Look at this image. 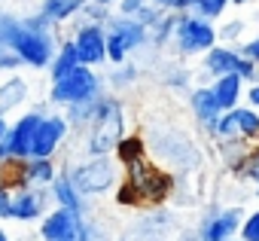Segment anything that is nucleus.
Returning a JSON list of instances; mask_svg holds the SVG:
<instances>
[{
	"label": "nucleus",
	"instance_id": "nucleus-21",
	"mask_svg": "<svg viewBox=\"0 0 259 241\" xmlns=\"http://www.w3.org/2000/svg\"><path fill=\"white\" fill-rule=\"evenodd\" d=\"M73 67H79V58H76V49H73V43H70V37H61L58 40V49H55V55H52V61H49V83H55V79H61L64 73H70Z\"/></svg>",
	"mask_w": 259,
	"mask_h": 241
},
{
	"label": "nucleus",
	"instance_id": "nucleus-10",
	"mask_svg": "<svg viewBox=\"0 0 259 241\" xmlns=\"http://www.w3.org/2000/svg\"><path fill=\"white\" fill-rule=\"evenodd\" d=\"M201 70H204V76H226V73H235V76H241L244 83H256V64L253 61H247L241 52H238V46H226V43H217L213 49H207L204 55H201Z\"/></svg>",
	"mask_w": 259,
	"mask_h": 241
},
{
	"label": "nucleus",
	"instance_id": "nucleus-25",
	"mask_svg": "<svg viewBox=\"0 0 259 241\" xmlns=\"http://www.w3.org/2000/svg\"><path fill=\"white\" fill-rule=\"evenodd\" d=\"M110 16H113V10L98 7V4H92V0H85V7L79 10L76 22H85V25H107V22H110Z\"/></svg>",
	"mask_w": 259,
	"mask_h": 241
},
{
	"label": "nucleus",
	"instance_id": "nucleus-22",
	"mask_svg": "<svg viewBox=\"0 0 259 241\" xmlns=\"http://www.w3.org/2000/svg\"><path fill=\"white\" fill-rule=\"evenodd\" d=\"M113 159H116V162H119V168L125 171L128 165H135V162L147 159V141H144L141 135H125V138L116 144Z\"/></svg>",
	"mask_w": 259,
	"mask_h": 241
},
{
	"label": "nucleus",
	"instance_id": "nucleus-27",
	"mask_svg": "<svg viewBox=\"0 0 259 241\" xmlns=\"http://www.w3.org/2000/svg\"><path fill=\"white\" fill-rule=\"evenodd\" d=\"M238 171L244 174V180H250V183L256 186V195H259V147H253V150L244 156V162L238 165Z\"/></svg>",
	"mask_w": 259,
	"mask_h": 241
},
{
	"label": "nucleus",
	"instance_id": "nucleus-4",
	"mask_svg": "<svg viewBox=\"0 0 259 241\" xmlns=\"http://www.w3.org/2000/svg\"><path fill=\"white\" fill-rule=\"evenodd\" d=\"M104 95V76L95 70V67H73L70 73H64L61 79L49 83V92H46V104L49 107H73V104H82V101H95Z\"/></svg>",
	"mask_w": 259,
	"mask_h": 241
},
{
	"label": "nucleus",
	"instance_id": "nucleus-16",
	"mask_svg": "<svg viewBox=\"0 0 259 241\" xmlns=\"http://www.w3.org/2000/svg\"><path fill=\"white\" fill-rule=\"evenodd\" d=\"M49 198H52V208H64V211H76V214H85L89 217V198H82L76 192V186L70 183V177H67L64 168L49 183Z\"/></svg>",
	"mask_w": 259,
	"mask_h": 241
},
{
	"label": "nucleus",
	"instance_id": "nucleus-39",
	"mask_svg": "<svg viewBox=\"0 0 259 241\" xmlns=\"http://www.w3.org/2000/svg\"><path fill=\"white\" fill-rule=\"evenodd\" d=\"M229 4H235V7H244V4H253V0H229Z\"/></svg>",
	"mask_w": 259,
	"mask_h": 241
},
{
	"label": "nucleus",
	"instance_id": "nucleus-20",
	"mask_svg": "<svg viewBox=\"0 0 259 241\" xmlns=\"http://www.w3.org/2000/svg\"><path fill=\"white\" fill-rule=\"evenodd\" d=\"M85 7V0H40L37 4V13L52 25V28H64V25H70L76 16H79V10Z\"/></svg>",
	"mask_w": 259,
	"mask_h": 241
},
{
	"label": "nucleus",
	"instance_id": "nucleus-18",
	"mask_svg": "<svg viewBox=\"0 0 259 241\" xmlns=\"http://www.w3.org/2000/svg\"><path fill=\"white\" fill-rule=\"evenodd\" d=\"M31 98V86L22 73H10L0 79V116H10L16 110H22Z\"/></svg>",
	"mask_w": 259,
	"mask_h": 241
},
{
	"label": "nucleus",
	"instance_id": "nucleus-36",
	"mask_svg": "<svg viewBox=\"0 0 259 241\" xmlns=\"http://www.w3.org/2000/svg\"><path fill=\"white\" fill-rule=\"evenodd\" d=\"M92 4H98V7H107V10H113V7H116V0H92Z\"/></svg>",
	"mask_w": 259,
	"mask_h": 241
},
{
	"label": "nucleus",
	"instance_id": "nucleus-12",
	"mask_svg": "<svg viewBox=\"0 0 259 241\" xmlns=\"http://www.w3.org/2000/svg\"><path fill=\"white\" fill-rule=\"evenodd\" d=\"M49 205H52L49 189L28 186V183L10 186V220L13 223H40L43 214L49 211Z\"/></svg>",
	"mask_w": 259,
	"mask_h": 241
},
{
	"label": "nucleus",
	"instance_id": "nucleus-32",
	"mask_svg": "<svg viewBox=\"0 0 259 241\" xmlns=\"http://www.w3.org/2000/svg\"><path fill=\"white\" fill-rule=\"evenodd\" d=\"M238 52H241L247 61H253V64L259 67V34L250 37V40H241V43H238Z\"/></svg>",
	"mask_w": 259,
	"mask_h": 241
},
{
	"label": "nucleus",
	"instance_id": "nucleus-3",
	"mask_svg": "<svg viewBox=\"0 0 259 241\" xmlns=\"http://www.w3.org/2000/svg\"><path fill=\"white\" fill-rule=\"evenodd\" d=\"M70 183L76 186V192L82 198H98L107 195L110 189H116V183L122 180V168L113 156H85L82 162L64 168Z\"/></svg>",
	"mask_w": 259,
	"mask_h": 241
},
{
	"label": "nucleus",
	"instance_id": "nucleus-29",
	"mask_svg": "<svg viewBox=\"0 0 259 241\" xmlns=\"http://www.w3.org/2000/svg\"><path fill=\"white\" fill-rule=\"evenodd\" d=\"M19 70H25L19 55L13 49H0V76H10V73H19Z\"/></svg>",
	"mask_w": 259,
	"mask_h": 241
},
{
	"label": "nucleus",
	"instance_id": "nucleus-26",
	"mask_svg": "<svg viewBox=\"0 0 259 241\" xmlns=\"http://www.w3.org/2000/svg\"><path fill=\"white\" fill-rule=\"evenodd\" d=\"M244 28H247L244 19H232V22H226V25L217 28V40L226 43V46H238V37L244 34Z\"/></svg>",
	"mask_w": 259,
	"mask_h": 241
},
{
	"label": "nucleus",
	"instance_id": "nucleus-15",
	"mask_svg": "<svg viewBox=\"0 0 259 241\" xmlns=\"http://www.w3.org/2000/svg\"><path fill=\"white\" fill-rule=\"evenodd\" d=\"M241 220H244L241 208H213L198 223L195 235H198V241H229V238H238Z\"/></svg>",
	"mask_w": 259,
	"mask_h": 241
},
{
	"label": "nucleus",
	"instance_id": "nucleus-2",
	"mask_svg": "<svg viewBox=\"0 0 259 241\" xmlns=\"http://www.w3.org/2000/svg\"><path fill=\"white\" fill-rule=\"evenodd\" d=\"M122 138H125V107L116 95L104 92L92 126L85 129V156H113Z\"/></svg>",
	"mask_w": 259,
	"mask_h": 241
},
{
	"label": "nucleus",
	"instance_id": "nucleus-37",
	"mask_svg": "<svg viewBox=\"0 0 259 241\" xmlns=\"http://www.w3.org/2000/svg\"><path fill=\"white\" fill-rule=\"evenodd\" d=\"M7 126H10V119H7V116H0V138H4V132H7Z\"/></svg>",
	"mask_w": 259,
	"mask_h": 241
},
{
	"label": "nucleus",
	"instance_id": "nucleus-31",
	"mask_svg": "<svg viewBox=\"0 0 259 241\" xmlns=\"http://www.w3.org/2000/svg\"><path fill=\"white\" fill-rule=\"evenodd\" d=\"M144 7H147V0H116L113 13H116V16H125V19H135Z\"/></svg>",
	"mask_w": 259,
	"mask_h": 241
},
{
	"label": "nucleus",
	"instance_id": "nucleus-23",
	"mask_svg": "<svg viewBox=\"0 0 259 241\" xmlns=\"http://www.w3.org/2000/svg\"><path fill=\"white\" fill-rule=\"evenodd\" d=\"M138 76H141V73H138L135 64H128V61H125V64H116V67L104 76V89L110 86V92L119 95V92H125V89H132V86L138 83Z\"/></svg>",
	"mask_w": 259,
	"mask_h": 241
},
{
	"label": "nucleus",
	"instance_id": "nucleus-5",
	"mask_svg": "<svg viewBox=\"0 0 259 241\" xmlns=\"http://www.w3.org/2000/svg\"><path fill=\"white\" fill-rule=\"evenodd\" d=\"M37 235L40 241H98L101 238L92 217L64 211V208H49L37 223Z\"/></svg>",
	"mask_w": 259,
	"mask_h": 241
},
{
	"label": "nucleus",
	"instance_id": "nucleus-35",
	"mask_svg": "<svg viewBox=\"0 0 259 241\" xmlns=\"http://www.w3.org/2000/svg\"><path fill=\"white\" fill-rule=\"evenodd\" d=\"M147 4H153V7H159V10H165V13H171L174 0H147Z\"/></svg>",
	"mask_w": 259,
	"mask_h": 241
},
{
	"label": "nucleus",
	"instance_id": "nucleus-9",
	"mask_svg": "<svg viewBox=\"0 0 259 241\" xmlns=\"http://www.w3.org/2000/svg\"><path fill=\"white\" fill-rule=\"evenodd\" d=\"M171 43L177 46L180 55L186 58H195V55H204L207 49H213L220 40H217V25L201 19V16H192V13H183L177 16V25H174V37Z\"/></svg>",
	"mask_w": 259,
	"mask_h": 241
},
{
	"label": "nucleus",
	"instance_id": "nucleus-38",
	"mask_svg": "<svg viewBox=\"0 0 259 241\" xmlns=\"http://www.w3.org/2000/svg\"><path fill=\"white\" fill-rule=\"evenodd\" d=\"M0 241H13V235H10V232H7L4 226H0Z\"/></svg>",
	"mask_w": 259,
	"mask_h": 241
},
{
	"label": "nucleus",
	"instance_id": "nucleus-6",
	"mask_svg": "<svg viewBox=\"0 0 259 241\" xmlns=\"http://www.w3.org/2000/svg\"><path fill=\"white\" fill-rule=\"evenodd\" d=\"M43 113H46V104L31 107V110L19 113L16 119H10L4 138H0V165H16V162H25L31 156V144H34Z\"/></svg>",
	"mask_w": 259,
	"mask_h": 241
},
{
	"label": "nucleus",
	"instance_id": "nucleus-41",
	"mask_svg": "<svg viewBox=\"0 0 259 241\" xmlns=\"http://www.w3.org/2000/svg\"><path fill=\"white\" fill-rule=\"evenodd\" d=\"M98 241H107V238H98Z\"/></svg>",
	"mask_w": 259,
	"mask_h": 241
},
{
	"label": "nucleus",
	"instance_id": "nucleus-7",
	"mask_svg": "<svg viewBox=\"0 0 259 241\" xmlns=\"http://www.w3.org/2000/svg\"><path fill=\"white\" fill-rule=\"evenodd\" d=\"M104 37H107V64H125L132 58V52H138L141 46H150V34L138 19H125V16H110V22L104 25Z\"/></svg>",
	"mask_w": 259,
	"mask_h": 241
},
{
	"label": "nucleus",
	"instance_id": "nucleus-11",
	"mask_svg": "<svg viewBox=\"0 0 259 241\" xmlns=\"http://www.w3.org/2000/svg\"><path fill=\"white\" fill-rule=\"evenodd\" d=\"M210 138L213 141H232V138H238V141H247V144L259 141V113L253 107H247V104H238V107L220 113Z\"/></svg>",
	"mask_w": 259,
	"mask_h": 241
},
{
	"label": "nucleus",
	"instance_id": "nucleus-8",
	"mask_svg": "<svg viewBox=\"0 0 259 241\" xmlns=\"http://www.w3.org/2000/svg\"><path fill=\"white\" fill-rule=\"evenodd\" d=\"M122 180L135 189V195H138L141 205H159V202H165V198L171 195V189H174V177H171L165 168L153 165L150 159H141V162H135V165H128Z\"/></svg>",
	"mask_w": 259,
	"mask_h": 241
},
{
	"label": "nucleus",
	"instance_id": "nucleus-30",
	"mask_svg": "<svg viewBox=\"0 0 259 241\" xmlns=\"http://www.w3.org/2000/svg\"><path fill=\"white\" fill-rule=\"evenodd\" d=\"M113 198H116V205H122V208H138V205H141V202H138V195H135V189L128 186L125 180H119V183H116Z\"/></svg>",
	"mask_w": 259,
	"mask_h": 241
},
{
	"label": "nucleus",
	"instance_id": "nucleus-33",
	"mask_svg": "<svg viewBox=\"0 0 259 241\" xmlns=\"http://www.w3.org/2000/svg\"><path fill=\"white\" fill-rule=\"evenodd\" d=\"M10 220V183L0 180V223Z\"/></svg>",
	"mask_w": 259,
	"mask_h": 241
},
{
	"label": "nucleus",
	"instance_id": "nucleus-17",
	"mask_svg": "<svg viewBox=\"0 0 259 241\" xmlns=\"http://www.w3.org/2000/svg\"><path fill=\"white\" fill-rule=\"evenodd\" d=\"M207 92H210V98H213L217 110H220V113H226V110H232V107H238V104H241V98H244V79H241V76H235V73L213 76V79H210V86H207Z\"/></svg>",
	"mask_w": 259,
	"mask_h": 241
},
{
	"label": "nucleus",
	"instance_id": "nucleus-13",
	"mask_svg": "<svg viewBox=\"0 0 259 241\" xmlns=\"http://www.w3.org/2000/svg\"><path fill=\"white\" fill-rule=\"evenodd\" d=\"M67 138H70V126H67L64 113L61 110L58 113H43L40 126H37V135H34V144H31V156L34 159H55L64 150Z\"/></svg>",
	"mask_w": 259,
	"mask_h": 241
},
{
	"label": "nucleus",
	"instance_id": "nucleus-19",
	"mask_svg": "<svg viewBox=\"0 0 259 241\" xmlns=\"http://www.w3.org/2000/svg\"><path fill=\"white\" fill-rule=\"evenodd\" d=\"M189 110H192V116H195V126H198L204 135H210L213 126H217V119H220V110H217V104H213L207 86L189 89Z\"/></svg>",
	"mask_w": 259,
	"mask_h": 241
},
{
	"label": "nucleus",
	"instance_id": "nucleus-14",
	"mask_svg": "<svg viewBox=\"0 0 259 241\" xmlns=\"http://www.w3.org/2000/svg\"><path fill=\"white\" fill-rule=\"evenodd\" d=\"M70 43L76 49V58L82 67H104L107 64V37H104V25H85L76 22L70 31Z\"/></svg>",
	"mask_w": 259,
	"mask_h": 241
},
{
	"label": "nucleus",
	"instance_id": "nucleus-1",
	"mask_svg": "<svg viewBox=\"0 0 259 241\" xmlns=\"http://www.w3.org/2000/svg\"><path fill=\"white\" fill-rule=\"evenodd\" d=\"M58 40H61L58 28H52L40 13H31V16L16 22L10 40H7V49H13L25 67L46 70L55 49H58Z\"/></svg>",
	"mask_w": 259,
	"mask_h": 241
},
{
	"label": "nucleus",
	"instance_id": "nucleus-34",
	"mask_svg": "<svg viewBox=\"0 0 259 241\" xmlns=\"http://www.w3.org/2000/svg\"><path fill=\"white\" fill-rule=\"evenodd\" d=\"M244 98H247V107H253V110L259 113V79H256V83H247Z\"/></svg>",
	"mask_w": 259,
	"mask_h": 241
},
{
	"label": "nucleus",
	"instance_id": "nucleus-24",
	"mask_svg": "<svg viewBox=\"0 0 259 241\" xmlns=\"http://www.w3.org/2000/svg\"><path fill=\"white\" fill-rule=\"evenodd\" d=\"M229 7H232L229 0H195V4H192V16H201L207 22H217V19H223V13Z\"/></svg>",
	"mask_w": 259,
	"mask_h": 241
},
{
	"label": "nucleus",
	"instance_id": "nucleus-28",
	"mask_svg": "<svg viewBox=\"0 0 259 241\" xmlns=\"http://www.w3.org/2000/svg\"><path fill=\"white\" fill-rule=\"evenodd\" d=\"M238 241H259V208L244 214L241 229H238Z\"/></svg>",
	"mask_w": 259,
	"mask_h": 241
},
{
	"label": "nucleus",
	"instance_id": "nucleus-40",
	"mask_svg": "<svg viewBox=\"0 0 259 241\" xmlns=\"http://www.w3.org/2000/svg\"><path fill=\"white\" fill-rule=\"evenodd\" d=\"M256 79H259V70H256Z\"/></svg>",
	"mask_w": 259,
	"mask_h": 241
}]
</instances>
